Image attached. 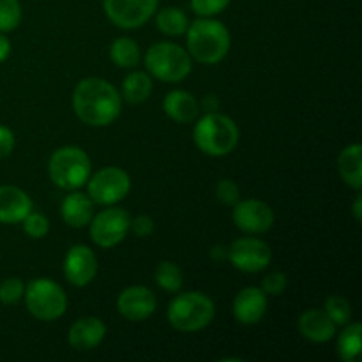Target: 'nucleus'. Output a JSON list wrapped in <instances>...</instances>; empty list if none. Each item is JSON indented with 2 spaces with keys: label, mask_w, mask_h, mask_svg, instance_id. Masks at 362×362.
Instances as JSON below:
<instances>
[{
  "label": "nucleus",
  "mask_w": 362,
  "mask_h": 362,
  "mask_svg": "<svg viewBox=\"0 0 362 362\" xmlns=\"http://www.w3.org/2000/svg\"><path fill=\"white\" fill-rule=\"evenodd\" d=\"M156 283L161 290L170 293H177L182 288V271L179 269V265L173 264V262H161L156 269Z\"/></svg>",
  "instance_id": "nucleus-26"
},
{
  "label": "nucleus",
  "mask_w": 362,
  "mask_h": 362,
  "mask_svg": "<svg viewBox=\"0 0 362 362\" xmlns=\"http://www.w3.org/2000/svg\"><path fill=\"white\" fill-rule=\"evenodd\" d=\"M88 197L98 205H115L122 202L131 191L127 172L117 166H106L88 177Z\"/></svg>",
  "instance_id": "nucleus-8"
},
{
  "label": "nucleus",
  "mask_w": 362,
  "mask_h": 362,
  "mask_svg": "<svg viewBox=\"0 0 362 362\" xmlns=\"http://www.w3.org/2000/svg\"><path fill=\"white\" fill-rule=\"evenodd\" d=\"M21 223H23L25 233H27L28 237H32V239H42V237L48 235L49 232L48 218H46L45 214H41V212L30 211L25 216V219Z\"/></svg>",
  "instance_id": "nucleus-29"
},
{
  "label": "nucleus",
  "mask_w": 362,
  "mask_h": 362,
  "mask_svg": "<svg viewBox=\"0 0 362 362\" xmlns=\"http://www.w3.org/2000/svg\"><path fill=\"white\" fill-rule=\"evenodd\" d=\"M186 35L187 53L197 62L212 66V64L221 62L228 55L230 32L221 21L200 18L189 23Z\"/></svg>",
  "instance_id": "nucleus-2"
},
{
  "label": "nucleus",
  "mask_w": 362,
  "mask_h": 362,
  "mask_svg": "<svg viewBox=\"0 0 362 362\" xmlns=\"http://www.w3.org/2000/svg\"><path fill=\"white\" fill-rule=\"evenodd\" d=\"M14 133L6 126H0V159H6L14 151Z\"/></svg>",
  "instance_id": "nucleus-35"
},
{
  "label": "nucleus",
  "mask_w": 362,
  "mask_h": 362,
  "mask_svg": "<svg viewBox=\"0 0 362 362\" xmlns=\"http://www.w3.org/2000/svg\"><path fill=\"white\" fill-rule=\"evenodd\" d=\"M64 274L73 286H87L98 274V258L83 244H76L64 258Z\"/></svg>",
  "instance_id": "nucleus-14"
},
{
  "label": "nucleus",
  "mask_w": 362,
  "mask_h": 362,
  "mask_svg": "<svg viewBox=\"0 0 362 362\" xmlns=\"http://www.w3.org/2000/svg\"><path fill=\"white\" fill-rule=\"evenodd\" d=\"M163 110L175 122L189 124L200 113V103L187 90H172L163 101Z\"/></svg>",
  "instance_id": "nucleus-20"
},
{
  "label": "nucleus",
  "mask_w": 362,
  "mask_h": 362,
  "mask_svg": "<svg viewBox=\"0 0 362 362\" xmlns=\"http://www.w3.org/2000/svg\"><path fill=\"white\" fill-rule=\"evenodd\" d=\"M193 138L197 147L204 154L223 158L235 151L239 144V127L228 115L209 112L194 126Z\"/></svg>",
  "instance_id": "nucleus-3"
},
{
  "label": "nucleus",
  "mask_w": 362,
  "mask_h": 362,
  "mask_svg": "<svg viewBox=\"0 0 362 362\" xmlns=\"http://www.w3.org/2000/svg\"><path fill=\"white\" fill-rule=\"evenodd\" d=\"M338 170L343 182L352 189L362 187V147L361 144H352L341 151L338 158Z\"/></svg>",
  "instance_id": "nucleus-21"
},
{
  "label": "nucleus",
  "mask_w": 362,
  "mask_h": 362,
  "mask_svg": "<svg viewBox=\"0 0 362 362\" xmlns=\"http://www.w3.org/2000/svg\"><path fill=\"white\" fill-rule=\"evenodd\" d=\"M60 216L64 223L73 228H83L94 218V202L85 193H78L76 189L67 194L60 207Z\"/></svg>",
  "instance_id": "nucleus-19"
},
{
  "label": "nucleus",
  "mask_w": 362,
  "mask_h": 362,
  "mask_svg": "<svg viewBox=\"0 0 362 362\" xmlns=\"http://www.w3.org/2000/svg\"><path fill=\"white\" fill-rule=\"evenodd\" d=\"M230 264L243 272L257 274L264 269L269 267L272 258V251L267 243L257 237H240L233 240L232 246L228 247Z\"/></svg>",
  "instance_id": "nucleus-10"
},
{
  "label": "nucleus",
  "mask_w": 362,
  "mask_h": 362,
  "mask_svg": "<svg viewBox=\"0 0 362 362\" xmlns=\"http://www.w3.org/2000/svg\"><path fill=\"white\" fill-rule=\"evenodd\" d=\"M106 336V325L105 322L99 320L98 317H85L74 322L69 329V345L74 350L80 352H88V350L95 349L101 345V341Z\"/></svg>",
  "instance_id": "nucleus-16"
},
{
  "label": "nucleus",
  "mask_w": 362,
  "mask_h": 362,
  "mask_svg": "<svg viewBox=\"0 0 362 362\" xmlns=\"http://www.w3.org/2000/svg\"><path fill=\"white\" fill-rule=\"evenodd\" d=\"M90 239L103 250L115 247L126 239L131 230V216L124 209L110 207L90 219Z\"/></svg>",
  "instance_id": "nucleus-9"
},
{
  "label": "nucleus",
  "mask_w": 362,
  "mask_h": 362,
  "mask_svg": "<svg viewBox=\"0 0 362 362\" xmlns=\"http://www.w3.org/2000/svg\"><path fill=\"white\" fill-rule=\"evenodd\" d=\"M152 92V80L144 71H134L124 78L122 95L131 105H140L147 101Z\"/></svg>",
  "instance_id": "nucleus-22"
},
{
  "label": "nucleus",
  "mask_w": 362,
  "mask_h": 362,
  "mask_svg": "<svg viewBox=\"0 0 362 362\" xmlns=\"http://www.w3.org/2000/svg\"><path fill=\"white\" fill-rule=\"evenodd\" d=\"M354 216H356L357 221L362 219V197L361 193L356 197V202H354Z\"/></svg>",
  "instance_id": "nucleus-38"
},
{
  "label": "nucleus",
  "mask_w": 362,
  "mask_h": 362,
  "mask_svg": "<svg viewBox=\"0 0 362 362\" xmlns=\"http://www.w3.org/2000/svg\"><path fill=\"white\" fill-rule=\"evenodd\" d=\"M110 59L117 67L131 69L140 60V46L131 37H119L110 46Z\"/></svg>",
  "instance_id": "nucleus-23"
},
{
  "label": "nucleus",
  "mask_w": 362,
  "mask_h": 362,
  "mask_svg": "<svg viewBox=\"0 0 362 362\" xmlns=\"http://www.w3.org/2000/svg\"><path fill=\"white\" fill-rule=\"evenodd\" d=\"M202 106H204L207 112H216V110H218V106H219V101H218V98H216V95L211 94V95H207V98L204 99Z\"/></svg>",
  "instance_id": "nucleus-37"
},
{
  "label": "nucleus",
  "mask_w": 362,
  "mask_h": 362,
  "mask_svg": "<svg viewBox=\"0 0 362 362\" xmlns=\"http://www.w3.org/2000/svg\"><path fill=\"white\" fill-rule=\"evenodd\" d=\"M267 313V296L262 288L247 286L233 299V317L243 325H255Z\"/></svg>",
  "instance_id": "nucleus-15"
},
{
  "label": "nucleus",
  "mask_w": 362,
  "mask_h": 362,
  "mask_svg": "<svg viewBox=\"0 0 362 362\" xmlns=\"http://www.w3.org/2000/svg\"><path fill=\"white\" fill-rule=\"evenodd\" d=\"M145 67L158 80L177 83L189 76L191 55L175 42H156L145 53Z\"/></svg>",
  "instance_id": "nucleus-6"
},
{
  "label": "nucleus",
  "mask_w": 362,
  "mask_h": 362,
  "mask_svg": "<svg viewBox=\"0 0 362 362\" xmlns=\"http://www.w3.org/2000/svg\"><path fill=\"white\" fill-rule=\"evenodd\" d=\"M73 110L87 126L103 127L119 119L122 99L119 90L103 78H85L74 87Z\"/></svg>",
  "instance_id": "nucleus-1"
},
{
  "label": "nucleus",
  "mask_w": 362,
  "mask_h": 362,
  "mask_svg": "<svg viewBox=\"0 0 362 362\" xmlns=\"http://www.w3.org/2000/svg\"><path fill=\"white\" fill-rule=\"evenodd\" d=\"M25 285L20 278H7L0 283V303L7 304H18L23 299Z\"/></svg>",
  "instance_id": "nucleus-30"
},
{
  "label": "nucleus",
  "mask_w": 362,
  "mask_h": 362,
  "mask_svg": "<svg viewBox=\"0 0 362 362\" xmlns=\"http://www.w3.org/2000/svg\"><path fill=\"white\" fill-rule=\"evenodd\" d=\"M48 175L60 189H80L92 175L90 158L83 148L73 147V145L57 148L49 158Z\"/></svg>",
  "instance_id": "nucleus-5"
},
{
  "label": "nucleus",
  "mask_w": 362,
  "mask_h": 362,
  "mask_svg": "<svg viewBox=\"0 0 362 362\" xmlns=\"http://www.w3.org/2000/svg\"><path fill=\"white\" fill-rule=\"evenodd\" d=\"M25 304L32 317L42 322L59 320L67 310V296L59 283L39 278L25 286Z\"/></svg>",
  "instance_id": "nucleus-7"
},
{
  "label": "nucleus",
  "mask_w": 362,
  "mask_h": 362,
  "mask_svg": "<svg viewBox=\"0 0 362 362\" xmlns=\"http://www.w3.org/2000/svg\"><path fill=\"white\" fill-rule=\"evenodd\" d=\"M158 308L154 292L144 285L127 286L117 297V311L129 322L147 320Z\"/></svg>",
  "instance_id": "nucleus-13"
},
{
  "label": "nucleus",
  "mask_w": 362,
  "mask_h": 362,
  "mask_svg": "<svg viewBox=\"0 0 362 362\" xmlns=\"http://www.w3.org/2000/svg\"><path fill=\"white\" fill-rule=\"evenodd\" d=\"M159 0H103V7L115 27L138 28L151 20L158 9Z\"/></svg>",
  "instance_id": "nucleus-11"
},
{
  "label": "nucleus",
  "mask_w": 362,
  "mask_h": 362,
  "mask_svg": "<svg viewBox=\"0 0 362 362\" xmlns=\"http://www.w3.org/2000/svg\"><path fill=\"white\" fill-rule=\"evenodd\" d=\"M9 53H11V41L2 34V32H0V62H4V60L7 59Z\"/></svg>",
  "instance_id": "nucleus-36"
},
{
  "label": "nucleus",
  "mask_w": 362,
  "mask_h": 362,
  "mask_svg": "<svg viewBox=\"0 0 362 362\" xmlns=\"http://www.w3.org/2000/svg\"><path fill=\"white\" fill-rule=\"evenodd\" d=\"M211 255H212V258H214V260H221V258L228 257V250H226V247H223V246H216L214 250L211 251Z\"/></svg>",
  "instance_id": "nucleus-39"
},
{
  "label": "nucleus",
  "mask_w": 362,
  "mask_h": 362,
  "mask_svg": "<svg viewBox=\"0 0 362 362\" xmlns=\"http://www.w3.org/2000/svg\"><path fill=\"white\" fill-rule=\"evenodd\" d=\"M21 21V6L18 0H0V32L14 30Z\"/></svg>",
  "instance_id": "nucleus-28"
},
{
  "label": "nucleus",
  "mask_w": 362,
  "mask_h": 362,
  "mask_svg": "<svg viewBox=\"0 0 362 362\" xmlns=\"http://www.w3.org/2000/svg\"><path fill=\"white\" fill-rule=\"evenodd\" d=\"M299 331L313 343H327L334 338L336 324L322 310H308L299 317Z\"/></svg>",
  "instance_id": "nucleus-18"
},
{
  "label": "nucleus",
  "mask_w": 362,
  "mask_h": 362,
  "mask_svg": "<svg viewBox=\"0 0 362 362\" xmlns=\"http://www.w3.org/2000/svg\"><path fill=\"white\" fill-rule=\"evenodd\" d=\"M362 346V325L349 324L338 338V354L343 361L354 362L359 359Z\"/></svg>",
  "instance_id": "nucleus-25"
},
{
  "label": "nucleus",
  "mask_w": 362,
  "mask_h": 362,
  "mask_svg": "<svg viewBox=\"0 0 362 362\" xmlns=\"http://www.w3.org/2000/svg\"><path fill=\"white\" fill-rule=\"evenodd\" d=\"M216 306L202 292L179 293L168 306V322L179 332H197L214 320Z\"/></svg>",
  "instance_id": "nucleus-4"
},
{
  "label": "nucleus",
  "mask_w": 362,
  "mask_h": 362,
  "mask_svg": "<svg viewBox=\"0 0 362 362\" xmlns=\"http://www.w3.org/2000/svg\"><path fill=\"white\" fill-rule=\"evenodd\" d=\"M156 25L163 34L175 37V35L186 34L189 20H187V14L184 11L177 9V7H166V9L159 11Z\"/></svg>",
  "instance_id": "nucleus-24"
},
{
  "label": "nucleus",
  "mask_w": 362,
  "mask_h": 362,
  "mask_svg": "<svg viewBox=\"0 0 362 362\" xmlns=\"http://www.w3.org/2000/svg\"><path fill=\"white\" fill-rule=\"evenodd\" d=\"M216 197H218V200L221 202V204L233 207L240 198L239 186L230 179L219 180V182L216 184Z\"/></svg>",
  "instance_id": "nucleus-31"
},
{
  "label": "nucleus",
  "mask_w": 362,
  "mask_h": 362,
  "mask_svg": "<svg viewBox=\"0 0 362 362\" xmlns=\"http://www.w3.org/2000/svg\"><path fill=\"white\" fill-rule=\"evenodd\" d=\"M232 219L239 230L246 233H265L274 225V212L262 200H243L233 205Z\"/></svg>",
  "instance_id": "nucleus-12"
},
{
  "label": "nucleus",
  "mask_w": 362,
  "mask_h": 362,
  "mask_svg": "<svg viewBox=\"0 0 362 362\" xmlns=\"http://www.w3.org/2000/svg\"><path fill=\"white\" fill-rule=\"evenodd\" d=\"M325 313L331 318L332 322L338 325H346L350 322V317H352V308H350V303L345 299V297L339 296H331L325 300Z\"/></svg>",
  "instance_id": "nucleus-27"
},
{
  "label": "nucleus",
  "mask_w": 362,
  "mask_h": 362,
  "mask_svg": "<svg viewBox=\"0 0 362 362\" xmlns=\"http://www.w3.org/2000/svg\"><path fill=\"white\" fill-rule=\"evenodd\" d=\"M32 207V198L23 189L16 186H0V223H21Z\"/></svg>",
  "instance_id": "nucleus-17"
},
{
  "label": "nucleus",
  "mask_w": 362,
  "mask_h": 362,
  "mask_svg": "<svg viewBox=\"0 0 362 362\" xmlns=\"http://www.w3.org/2000/svg\"><path fill=\"white\" fill-rule=\"evenodd\" d=\"M230 0H191V7L198 16H216L228 7Z\"/></svg>",
  "instance_id": "nucleus-32"
},
{
  "label": "nucleus",
  "mask_w": 362,
  "mask_h": 362,
  "mask_svg": "<svg viewBox=\"0 0 362 362\" xmlns=\"http://www.w3.org/2000/svg\"><path fill=\"white\" fill-rule=\"evenodd\" d=\"M131 230L134 232V235L138 237H148L154 232V221H152L151 216H138V218L131 219Z\"/></svg>",
  "instance_id": "nucleus-34"
},
{
  "label": "nucleus",
  "mask_w": 362,
  "mask_h": 362,
  "mask_svg": "<svg viewBox=\"0 0 362 362\" xmlns=\"http://www.w3.org/2000/svg\"><path fill=\"white\" fill-rule=\"evenodd\" d=\"M288 286V279L283 272H271L262 279V290L265 296H281Z\"/></svg>",
  "instance_id": "nucleus-33"
}]
</instances>
